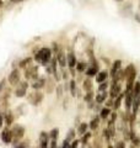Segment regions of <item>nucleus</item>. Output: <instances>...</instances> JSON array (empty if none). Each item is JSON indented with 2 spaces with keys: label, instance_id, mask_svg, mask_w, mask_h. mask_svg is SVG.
Masks as SVG:
<instances>
[{
  "label": "nucleus",
  "instance_id": "f257e3e1",
  "mask_svg": "<svg viewBox=\"0 0 140 148\" xmlns=\"http://www.w3.org/2000/svg\"><path fill=\"white\" fill-rule=\"evenodd\" d=\"M50 56H52V51L49 48H41L38 51V53L36 54L35 59L42 64H47L50 61Z\"/></svg>",
  "mask_w": 140,
  "mask_h": 148
},
{
  "label": "nucleus",
  "instance_id": "f03ea898",
  "mask_svg": "<svg viewBox=\"0 0 140 148\" xmlns=\"http://www.w3.org/2000/svg\"><path fill=\"white\" fill-rule=\"evenodd\" d=\"M27 99H29L30 104H32V105H39L41 101L43 100V94H42V92H39V91L31 92Z\"/></svg>",
  "mask_w": 140,
  "mask_h": 148
},
{
  "label": "nucleus",
  "instance_id": "7ed1b4c3",
  "mask_svg": "<svg viewBox=\"0 0 140 148\" xmlns=\"http://www.w3.org/2000/svg\"><path fill=\"white\" fill-rule=\"evenodd\" d=\"M29 88V84L26 82H22V83H18V85L16 86V90H15V94L17 98H22V96L26 95V90Z\"/></svg>",
  "mask_w": 140,
  "mask_h": 148
},
{
  "label": "nucleus",
  "instance_id": "20e7f679",
  "mask_svg": "<svg viewBox=\"0 0 140 148\" xmlns=\"http://www.w3.org/2000/svg\"><path fill=\"white\" fill-rule=\"evenodd\" d=\"M9 83H10L11 85H16L20 83V72H18L17 69H14L11 74L9 75Z\"/></svg>",
  "mask_w": 140,
  "mask_h": 148
},
{
  "label": "nucleus",
  "instance_id": "39448f33",
  "mask_svg": "<svg viewBox=\"0 0 140 148\" xmlns=\"http://www.w3.org/2000/svg\"><path fill=\"white\" fill-rule=\"evenodd\" d=\"M11 133H12V137L15 138V141H17V140H20V138L23 136V133H25V128H23L22 126H18V125H16V126L12 128Z\"/></svg>",
  "mask_w": 140,
  "mask_h": 148
},
{
  "label": "nucleus",
  "instance_id": "423d86ee",
  "mask_svg": "<svg viewBox=\"0 0 140 148\" xmlns=\"http://www.w3.org/2000/svg\"><path fill=\"white\" fill-rule=\"evenodd\" d=\"M120 94V85L117 83V84H112V88H111V91H109V95L112 99H116L117 96Z\"/></svg>",
  "mask_w": 140,
  "mask_h": 148
},
{
  "label": "nucleus",
  "instance_id": "0eeeda50",
  "mask_svg": "<svg viewBox=\"0 0 140 148\" xmlns=\"http://www.w3.org/2000/svg\"><path fill=\"white\" fill-rule=\"evenodd\" d=\"M1 140L4 143H10L11 140H12V133L11 131H9V130H4V131L1 132Z\"/></svg>",
  "mask_w": 140,
  "mask_h": 148
},
{
  "label": "nucleus",
  "instance_id": "6e6552de",
  "mask_svg": "<svg viewBox=\"0 0 140 148\" xmlns=\"http://www.w3.org/2000/svg\"><path fill=\"white\" fill-rule=\"evenodd\" d=\"M36 73H37L36 67H29V68L25 69V77L27 79H30V78H36Z\"/></svg>",
  "mask_w": 140,
  "mask_h": 148
},
{
  "label": "nucleus",
  "instance_id": "1a4fd4ad",
  "mask_svg": "<svg viewBox=\"0 0 140 148\" xmlns=\"http://www.w3.org/2000/svg\"><path fill=\"white\" fill-rule=\"evenodd\" d=\"M39 143L41 148H48V135L46 132H42L39 136Z\"/></svg>",
  "mask_w": 140,
  "mask_h": 148
},
{
  "label": "nucleus",
  "instance_id": "9d476101",
  "mask_svg": "<svg viewBox=\"0 0 140 148\" xmlns=\"http://www.w3.org/2000/svg\"><path fill=\"white\" fill-rule=\"evenodd\" d=\"M97 73H99V64L97 63H93L90 68L86 69V74L88 77H92V75H95V74H97Z\"/></svg>",
  "mask_w": 140,
  "mask_h": 148
},
{
  "label": "nucleus",
  "instance_id": "9b49d317",
  "mask_svg": "<svg viewBox=\"0 0 140 148\" xmlns=\"http://www.w3.org/2000/svg\"><path fill=\"white\" fill-rule=\"evenodd\" d=\"M57 61L59 62L60 67H65V64L68 63V58H65V54L63 52H58V54H57Z\"/></svg>",
  "mask_w": 140,
  "mask_h": 148
},
{
  "label": "nucleus",
  "instance_id": "f8f14e48",
  "mask_svg": "<svg viewBox=\"0 0 140 148\" xmlns=\"http://www.w3.org/2000/svg\"><path fill=\"white\" fill-rule=\"evenodd\" d=\"M133 94L132 91H127L125 92V106H127V109H130V106L133 104Z\"/></svg>",
  "mask_w": 140,
  "mask_h": 148
},
{
  "label": "nucleus",
  "instance_id": "ddd939ff",
  "mask_svg": "<svg viewBox=\"0 0 140 148\" xmlns=\"http://www.w3.org/2000/svg\"><path fill=\"white\" fill-rule=\"evenodd\" d=\"M76 58H75V56H74L73 53H69L68 54V66L70 68H75L76 67Z\"/></svg>",
  "mask_w": 140,
  "mask_h": 148
},
{
  "label": "nucleus",
  "instance_id": "4468645a",
  "mask_svg": "<svg viewBox=\"0 0 140 148\" xmlns=\"http://www.w3.org/2000/svg\"><path fill=\"white\" fill-rule=\"evenodd\" d=\"M139 106H140V94L137 95V96H134V99H133V114L134 115L137 114Z\"/></svg>",
  "mask_w": 140,
  "mask_h": 148
},
{
  "label": "nucleus",
  "instance_id": "2eb2a0df",
  "mask_svg": "<svg viewBox=\"0 0 140 148\" xmlns=\"http://www.w3.org/2000/svg\"><path fill=\"white\" fill-rule=\"evenodd\" d=\"M107 77H108V73L107 72H100V73H97V75H96V80L99 83H103V82H106Z\"/></svg>",
  "mask_w": 140,
  "mask_h": 148
},
{
  "label": "nucleus",
  "instance_id": "dca6fc26",
  "mask_svg": "<svg viewBox=\"0 0 140 148\" xmlns=\"http://www.w3.org/2000/svg\"><path fill=\"white\" fill-rule=\"evenodd\" d=\"M46 84V79H43V78H41V79H37L33 84H32V88L33 89H41V88H43Z\"/></svg>",
  "mask_w": 140,
  "mask_h": 148
},
{
  "label": "nucleus",
  "instance_id": "f3484780",
  "mask_svg": "<svg viewBox=\"0 0 140 148\" xmlns=\"http://www.w3.org/2000/svg\"><path fill=\"white\" fill-rule=\"evenodd\" d=\"M120 64H122V62H120V61H116V62L113 63V67H112V72H111V73H112V77H113L114 74L119 71Z\"/></svg>",
  "mask_w": 140,
  "mask_h": 148
},
{
  "label": "nucleus",
  "instance_id": "a211bd4d",
  "mask_svg": "<svg viewBox=\"0 0 140 148\" xmlns=\"http://www.w3.org/2000/svg\"><path fill=\"white\" fill-rule=\"evenodd\" d=\"M106 99H107V92L106 91H101L100 94L96 96V101H97V103H103Z\"/></svg>",
  "mask_w": 140,
  "mask_h": 148
},
{
  "label": "nucleus",
  "instance_id": "6ab92c4d",
  "mask_svg": "<svg viewBox=\"0 0 140 148\" xmlns=\"http://www.w3.org/2000/svg\"><path fill=\"white\" fill-rule=\"evenodd\" d=\"M132 94H133V98L140 94V83H135V84H134V88H133V90H132Z\"/></svg>",
  "mask_w": 140,
  "mask_h": 148
},
{
  "label": "nucleus",
  "instance_id": "aec40b11",
  "mask_svg": "<svg viewBox=\"0 0 140 148\" xmlns=\"http://www.w3.org/2000/svg\"><path fill=\"white\" fill-rule=\"evenodd\" d=\"M99 122H100V119H99V117L92 119V121L90 122V127H91V130H96L97 127H99Z\"/></svg>",
  "mask_w": 140,
  "mask_h": 148
},
{
  "label": "nucleus",
  "instance_id": "412c9836",
  "mask_svg": "<svg viewBox=\"0 0 140 148\" xmlns=\"http://www.w3.org/2000/svg\"><path fill=\"white\" fill-rule=\"evenodd\" d=\"M84 89H85L86 91H91L92 89V83L90 79H86L85 82H84Z\"/></svg>",
  "mask_w": 140,
  "mask_h": 148
},
{
  "label": "nucleus",
  "instance_id": "4be33fe9",
  "mask_svg": "<svg viewBox=\"0 0 140 148\" xmlns=\"http://www.w3.org/2000/svg\"><path fill=\"white\" fill-rule=\"evenodd\" d=\"M70 89H71V95L73 96L77 95V89H76V85H75V82H74V80L70 82Z\"/></svg>",
  "mask_w": 140,
  "mask_h": 148
},
{
  "label": "nucleus",
  "instance_id": "5701e85b",
  "mask_svg": "<svg viewBox=\"0 0 140 148\" xmlns=\"http://www.w3.org/2000/svg\"><path fill=\"white\" fill-rule=\"evenodd\" d=\"M100 116L101 119H107L109 116V109L108 108H105V109H102L101 110V114H100Z\"/></svg>",
  "mask_w": 140,
  "mask_h": 148
},
{
  "label": "nucleus",
  "instance_id": "b1692460",
  "mask_svg": "<svg viewBox=\"0 0 140 148\" xmlns=\"http://www.w3.org/2000/svg\"><path fill=\"white\" fill-rule=\"evenodd\" d=\"M122 99H123V94H119L118 96L116 98V101H114V109H118L119 106H120V101H122Z\"/></svg>",
  "mask_w": 140,
  "mask_h": 148
},
{
  "label": "nucleus",
  "instance_id": "393cba45",
  "mask_svg": "<svg viewBox=\"0 0 140 148\" xmlns=\"http://www.w3.org/2000/svg\"><path fill=\"white\" fill-rule=\"evenodd\" d=\"M49 136L52 137L53 140H57L58 136H59V130H58V128H54V130H52V131H50V133H49Z\"/></svg>",
  "mask_w": 140,
  "mask_h": 148
},
{
  "label": "nucleus",
  "instance_id": "a878e982",
  "mask_svg": "<svg viewBox=\"0 0 140 148\" xmlns=\"http://www.w3.org/2000/svg\"><path fill=\"white\" fill-rule=\"evenodd\" d=\"M86 130H87V125L86 123H81L80 127H79V135H84V133H86Z\"/></svg>",
  "mask_w": 140,
  "mask_h": 148
},
{
  "label": "nucleus",
  "instance_id": "bb28decb",
  "mask_svg": "<svg viewBox=\"0 0 140 148\" xmlns=\"http://www.w3.org/2000/svg\"><path fill=\"white\" fill-rule=\"evenodd\" d=\"M31 61H32L31 58H26V59H23V61H21V62H20V67H21V68H26V67L31 63Z\"/></svg>",
  "mask_w": 140,
  "mask_h": 148
},
{
  "label": "nucleus",
  "instance_id": "cd10ccee",
  "mask_svg": "<svg viewBox=\"0 0 140 148\" xmlns=\"http://www.w3.org/2000/svg\"><path fill=\"white\" fill-rule=\"evenodd\" d=\"M12 120H14V117H12L11 112L5 114V121H6V125H11V123H12Z\"/></svg>",
  "mask_w": 140,
  "mask_h": 148
},
{
  "label": "nucleus",
  "instance_id": "c85d7f7f",
  "mask_svg": "<svg viewBox=\"0 0 140 148\" xmlns=\"http://www.w3.org/2000/svg\"><path fill=\"white\" fill-rule=\"evenodd\" d=\"M76 68H77L79 72H84L86 69V64L85 63H77L76 64Z\"/></svg>",
  "mask_w": 140,
  "mask_h": 148
},
{
  "label": "nucleus",
  "instance_id": "c756f323",
  "mask_svg": "<svg viewBox=\"0 0 140 148\" xmlns=\"http://www.w3.org/2000/svg\"><path fill=\"white\" fill-rule=\"evenodd\" d=\"M107 88H108V83H107V82H103V83H102V84L99 86V90H100V91H106V90H107Z\"/></svg>",
  "mask_w": 140,
  "mask_h": 148
},
{
  "label": "nucleus",
  "instance_id": "7c9ffc66",
  "mask_svg": "<svg viewBox=\"0 0 140 148\" xmlns=\"http://www.w3.org/2000/svg\"><path fill=\"white\" fill-rule=\"evenodd\" d=\"M90 133H86V135H85V133H84V135H82V140H81V142L84 143V145H85V143L87 142V140H88V138H90Z\"/></svg>",
  "mask_w": 140,
  "mask_h": 148
},
{
  "label": "nucleus",
  "instance_id": "2f4dec72",
  "mask_svg": "<svg viewBox=\"0 0 140 148\" xmlns=\"http://www.w3.org/2000/svg\"><path fill=\"white\" fill-rule=\"evenodd\" d=\"M132 140H133V145H135V146H140V138H138L137 136H135L134 138H132Z\"/></svg>",
  "mask_w": 140,
  "mask_h": 148
},
{
  "label": "nucleus",
  "instance_id": "473e14b6",
  "mask_svg": "<svg viewBox=\"0 0 140 148\" xmlns=\"http://www.w3.org/2000/svg\"><path fill=\"white\" fill-rule=\"evenodd\" d=\"M92 96H93V95H92V92H91V91H88V94L85 96V100H86V101H91Z\"/></svg>",
  "mask_w": 140,
  "mask_h": 148
},
{
  "label": "nucleus",
  "instance_id": "72a5a7b5",
  "mask_svg": "<svg viewBox=\"0 0 140 148\" xmlns=\"http://www.w3.org/2000/svg\"><path fill=\"white\" fill-rule=\"evenodd\" d=\"M50 148H58V146H57V140H53L52 142H50Z\"/></svg>",
  "mask_w": 140,
  "mask_h": 148
},
{
  "label": "nucleus",
  "instance_id": "f704fd0d",
  "mask_svg": "<svg viewBox=\"0 0 140 148\" xmlns=\"http://www.w3.org/2000/svg\"><path fill=\"white\" fill-rule=\"evenodd\" d=\"M116 148H125L124 142H118L117 143V146H116Z\"/></svg>",
  "mask_w": 140,
  "mask_h": 148
},
{
  "label": "nucleus",
  "instance_id": "c9c22d12",
  "mask_svg": "<svg viewBox=\"0 0 140 148\" xmlns=\"http://www.w3.org/2000/svg\"><path fill=\"white\" fill-rule=\"evenodd\" d=\"M62 148H71V146L69 145V142H68V141H64V142H63V147H62Z\"/></svg>",
  "mask_w": 140,
  "mask_h": 148
},
{
  "label": "nucleus",
  "instance_id": "e433bc0d",
  "mask_svg": "<svg viewBox=\"0 0 140 148\" xmlns=\"http://www.w3.org/2000/svg\"><path fill=\"white\" fill-rule=\"evenodd\" d=\"M77 143H79V141L74 140V141H73V143H71V148H77Z\"/></svg>",
  "mask_w": 140,
  "mask_h": 148
},
{
  "label": "nucleus",
  "instance_id": "4c0bfd02",
  "mask_svg": "<svg viewBox=\"0 0 140 148\" xmlns=\"http://www.w3.org/2000/svg\"><path fill=\"white\" fill-rule=\"evenodd\" d=\"M74 137V131H73V130H71V131H70L69 132V136H68V140H70V138H73Z\"/></svg>",
  "mask_w": 140,
  "mask_h": 148
},
{
  "label": "nucleus",
  "instance_id": "58836bf2",
  "mask_svg": "<svg viewBox=\"0 0 140 148\" xmlns=\"http://www.w3.org/2000/svg\"><path fill=\"white\" fill-rule=\"evenodd\" d=\"M113 100H109V101H107V106H113Z\"/></svg>",
  "mask_w": 140,
  "mask_h": 148
},
{
  "label": "nucleus",
  "instance_id": "ea45409f",
  "mask_svg": "<svg viewBox=\"0 0 140 148\" xmlns=\"http://www.w3.org/2000/svg\"><path fill=\"white\" fill-rule=\"evenodd\" d=\"M3 127V116H1V114H0V128Z\"/></svg>",
  "mask_w": 140,
  "mask_h": 148
},
{
  "label": "nucleus",
  "instance_id": "a19ab883",
  "mask_svg": "<svg viewBox=\"0 0 140 148\" xmlns=\"http://www.w3.org/2000/svg\"><path fill=\"white\" fill-rule=\"evenodd\" d=\"M60 95H62V86L58 88V96H60Z\"/></svg>",
  "mask_w": 140,
  "mask_h": 148
},
{
  "label": "nucleus",
  "instance_id": "79ce46f5",
  "mask_svg": "<svg viewBox=\"0 0 140 148\" xmlns=\"http://www.w3.org/2000/svg\"><path fill=\"white\" fill-rule=\"evenodd\" d=\"M15 148H26V146H23V145H21V146H15Z\"/></svg>",
  "mask_w": 140,
  "mask_h": 148
},
{
  "label": "nucleus",
  "instance_id": "37998d69",
  "mask_svg": "<svg viewBox=\"0 0 140 148\" xmlns=\"http://www.w3.org/2000/svg\"><path fill=\"white\" fill-rule=\"evenodd\" d=\"M135 17H137V20H138V21H140V16H139V15H137Z\"/></svg>",
  "mask_w": 140,
  "mask_h": 148
},
{
  "label": "nucleus",
  "instance_id": "c03bdc74",
  "mask_svg": "<svg viewBox=\"0 0 140 148\" xmlns=\"http://www.w3.org/2000/svg\"><path fill=\"white\" fill-rule=\"evenodd\" d=\"M3 5V0H0V6H1Z\"/></svg>",
  "mask_w": 140,
  "mask_h": 148
},
{
  "label": "nucleus",
  "instance_id": "a18cd8bd",
  "mask_svg": "<svg viewBox=\"0 0 140 148\" xmlns=\"http://www.w3.org/2000/svg\"><path fill=\"white\" fill-rule=\"evenodd\" d=\"M108 148H113V147H112V146H109V147H108Z\"/></svg>",
  "mask_w": 140,
  "mask_h": 148
}]
</instances>
